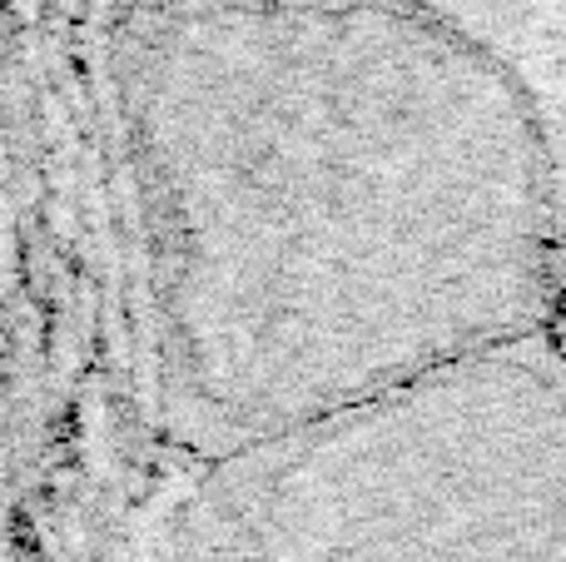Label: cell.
<instances>
[{"mask_svg": "<svg viewBox=\"0 0 566 562\" xmlns=\"http://www.w3.org/2000/svg\"><path fill=\"white\" fill-rule=\"evenodd\" d=\"M542 100V95H537ZM552 135V299H547V339L566 358V100H542Z\"/></svg>", "mask_w": 566, "mask_h": 562, "instance_id": "cell-3", "label": "cell"}, {"mask_svg": "<svg viewBox=\"0 0 566 562\" xmlns=\"http://www.w3.org/2000/svg\"><path fill=\"white\" fill-rule=\"evenodd\" d=\"M169 562H566V358L537 329L209 464Z\"/></svg>", "mask_w": 566, "mask_h": 562, "instance_id": "cell-2", "label": "cell"}, {"mask_svg": "<svg viewBox=\"0 0 566 562\" xmlns=\"http://www.w3.org/2000/svg\"><path fill=\"white\" fill-rule=\"evenodd\" d=\"M115 95L155 424L205 468L547 329V110L488 40L388 0H149Z\"/></svg>", "mask_w": 566, "mask_h": 562, "instance_id": "cell-1", "label": "cell"}]
</instances>
